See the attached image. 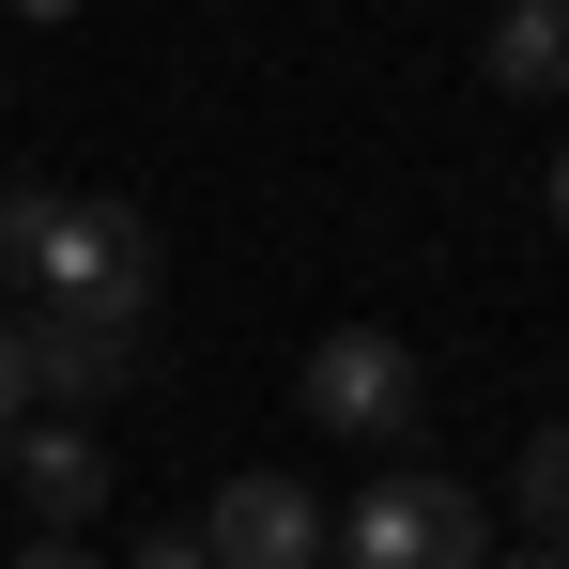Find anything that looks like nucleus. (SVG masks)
Masks as SVG:
<instances>
[{"label":"nucleus","mask_w":569,"mask_h":569,"mask_svg":"<svg viewBox=\"0 0 569 569\" xmlns=\"http://www.w3.org/2000/svg\"><path fill=\"white\" fill-rule=\"evenodd\" d=\"M0 292L78 308V323H139V308H154V216H139V200L16 186L0 200Z\"/></svg>","instance_id":"f257e3e1"},{"label":"nucleus","mask_w":569,"mask_h":569,"mask_svg":"<svg viewBox=\"0 0 569 569\" xmlns=\"http://www.w3.org/2000/svg\"><path fill=\"white\" fill-rule=\"evenodd\" d=\"M292 400H308L339 447H400V431L431 416V355H416V339H385V323H323V339H308V370H292Z\"/></svg>","instance_id":"f03ea898"},{"label":"nucleus","mask_w":569,"mask_h":569,"mask_svg":"<svg viewBox=\"0 0 569 569\" xmlns=\"http://www.w3.org/2000/svg\"><path fill=\"white\" fill-rule=\"evenodd\" d=\"M323 539H339V569H492V523L462 477H370Z\"/></svg>","instance_id":"7ed1b4c3"},{"label":"nucleus","mask_w":569,"mask_h":569,"mask_svg":"<svg viewBox=\"0 0 569 569\" xmlns=\"http://www.w3.org/2000/svg\"><path fill=\"white\" fill-rule=\"evenodd\" d=\"M0 339H16V416H93L139 370V323H78V308H0Z\"/></svg>","instance_id":"20e7f679"},{"label":"nucleus","mask_w":569,"mask_h":569,"mask_svg":"<svg viewBox=\"0 0 569 569\" xmlns=\"http://www.w3.org/2000/svg\"><path fill=\"white\" fill-rule=\"evenodd\" d=\"M186 539H200L216 569H308V555H323V508H308L292 477H231V492L200 508Z\"/></svg>","instance_id":"39448f33"},{"label":"nucleus","mask_w":569,"mask_h":569,"mask_svg":"<svg viewBox=\"0 0 569 569\" xmlns=\"http://www.w3.org/2000/svg\"><path fill=\"white\" fill-rule=\"evenodd\" d=\"M16 508L47 523V539H78L108 508V447L78 431V416H16Z\"/></svg>","instance_id":"423d86ee"},{"label":"nucleus","mask_w":569,"mask_h":569,"mask_svg":"<svg viewBox=\"0 0 569 569\" xmlns=\"http://www.w3.org/2000/svg\"><path fill=\"white\" fill-rule=\"evenodd\" d=\"M477 78L492 93H569V0H508L477 31Z\"/></svg>","instance_id":"0eeeda50"},{"label":"nucleus","mask_w":569,"mask_h":569,"mask_svg":"<svg viewBox=\"0 0 569 569\" xmlns=\"http://www.w3.org/2000/svg\"><path fill=\"white\" fill-rule=\"evenodd\" d=\"M508 508H523V539H555V555H569V416H539V431H523Z\"/></svg>","instance_id":"6e6552de"},{"label":"nucleus","mask_w":569,"mask_h":569,"mask_svg":"<svg viewBox=\"0 0 569 569\" xmlns=\"http://www.w3.org/2000/svg\"><path fill=\"white\" fill-rule=\"evenodd\" d=\"M123 569H216V555H200V539H139Z\"/></svg>","instance_id":"1a4fd4ad"},{"label":"nucleus","mask_w":569,"mask_h":569,"mask_svg":"<svg viewBox=\"0 0 569 569\" xmlns=\"http://www.w3.org/2000/svg\"><path fill=\"white\" fill-rule=\"evenodd\" d=\"M16 569H108V555H78V539H31V555H16Z\"/></svg>","instance_id":"9d476101"},{"label":"nucleus","mask_w":569,"mask_h":569,"mask_svg":"<svg viewBox=\"0 0 569 569\" xmlns=\"http://www.w3.org/2000/svg\"><path fill=\"white\" fill-rule=\"evenodd\" d=\"M492 569H569V555H555V539H523V555H492Z\"/></svg>","instance_id":"9b49d317"},{"label":"nucleus","mask_w":569,"mask_h":569,"mask_svg":"<svg viewBox=\"0 0 569 569\" xmlns=\"http://www.w3.org/2000/svg\"><path fill=\"white\" fill-rule=\"evenodd\" d=\"M0 431H16V339H0Z\"/></svg>","instance_id":"f8f14e48"},{"label":"nucleus","mask_w":569,"mask_h":569,"mask_svg":"<svg viewBox=\"0 0 569 569\" xmlns=\"http://www.w3.org/2000/svg\"><path fill=\"white\" fill-rule=\"evenodd\" d=\"M555 231H569V154H555Z\"/></svg>","instance_id":"ddd939ff"},{"label":"nucleus","mask_w":569,"mask_h":569,"mask_svg":"<svg viewBox=\"0 0 569 569\" xmlns=\"http://www.w3.org/2000/svg\"><path fill=\"white\" fill-rule=\"evenodd\" d=\"M16 16H78V0H16Z\"/></svg>","instance_id":"4468645a"}]
</instances>
